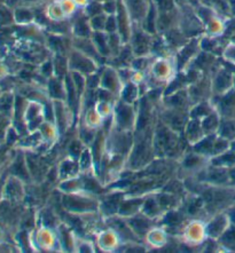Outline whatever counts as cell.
Segmentation results:
<instances>
[{
    "mask_svg": "<svg viewBox=\"0 0 235 253\" xmlns=\"http://www.w3.org/2000/svg\"><path fill=\"white\" fill-rule=\"evenodd\" d=\"M153 41L154 35H150L149 32L143 30L140 24L135 23L131 39H130L129 42L135 56L149 55L151 50V45H153Z\"/></svg>",
    "mask_w": 235,
    "mask_h": 253,
    "instance_id": "obj_1",
    "label": "cell"
},
{
    "mask_svg": "<svg viewBox=\"0 0 235 253\" xmlns=\"http://www.w3.org/2000/svg\"><path fill=\"white\" fill-rule=\"evenodd\" d=\"M68 63H69L70 71L81 72L85 76L94 75L97 70V62L91 56L86 55L81 50L72 47L68 54Z\"/></svg>",
    "mask_w": 235,
    "mask_h": 253,
    "instance_id": "obj_2",
    "label": "cell"
},
{
    "mask_svg": "<svg viewBox=\"0 0 235 253\" xmlns=\"http://www.w3.org/2000/svg\"><path fill=\"white\" fill-rule=\"evenodd\" d=\"M129 9L133 23L140 24L149 9L150 0H123Z\"/></svg>",
    "mask_w": 235,
    "mask_h": 253,
    "instance_id": "obj_3",
    "label": "cell"
},
{
    "mask_svg": "<svg viewBox=\"0 0 235 253\" xmlns=\"http://www.w3.org/2000/svg\"><path fill=\"white\" fill-rule=\"evenodd\" d=\"M71 32L74 37H91L93 32L91 23H90V17L86 15L84 9L71 23Z\"/></svg>",
    "mask_w": 235,
    "mask_h": 253,
    "instance_id": "obj_4",
    "label": "cell"
},
{
    "mask_svg": "<svg viewBox=\"0 0 235 253\" xmlns=\"http://www.w3.org/2000/svg\"><path fill=\"white\" fill-rule=\"evenodd\" d=\"M91 39L94 46L103 59L111 57V52L109 47V34L106 31H93Z\"/></svg>",
    "mask_w": 235,
    "mask_h": 253,
    "instance_id": "obj_5",
    "label": "cell"
},
{
    "mask_svg": "<svg viewBox=\"0 0 235 253\" xmlns=\"http://www.w3.org/2000/svg\"><path fill=\"white\" fill-rule=\"evenodd\" d=\"M157 17H158V10L153 2L150 1L149 9L142 20V22L140 23L143 30L149 32L150 35H157Z\"/></svg>",
    "mask_w": 235,
    "mask_h": 253,
    "instance_id": "obj_6",
    "label": "cell"
},
{
    "mask_svg": "<svg viewBox=\"0 0 235 253\" xmlns=\"http://www.w3.org/2000/svg\"><path fill=\"white\" fill-rule=\"evenodd\" d=\"M108 15L106 13L99 14L93 17H90V23H91L92 31H104L106 30V23H107Z\"/></svg>",
    "mask_w": 235,
    "mask_h": 253,
    "instance_id": "obj_7",
    "label": "cell"
},
{
    "mask_svg": "<svg viewBox=\"0 0 235 253\" xmlns=\"http://www.w3.org/2000/svg\"><path fill=\"white\" fill-rule=\"evenodd\" d=\"M84 12L89 17H93L95 15H99V14H102L103 12V5L101 1H97V0H90V2L86 5Z\"/></svg>",
    "mask_w": 235,
    "mask_h": 253,
    "instance_id": "obj_8",
    "label": "cell"
},
{
    "mask_svg": "<svg viewBox=\"0 0 235 253\" xmlns=\"http://www.w3.org/2000/svg\"><path fill=\"white\" fill-rule=\"evenodd\" d=\"M150 1L154 3L158 12H171L178 8L176 0H150Z\"/></svg>",
    "mask_w": 235,
    "mask_h": 253,
    "instance_id": "obj_9",
    "label": "cell"
},
{
    "mask_svg": "<svg viewBox=\"0 0 235 253\" xmlns=\"http://www.w3.org/2000/svg\"><path fill=\"white\" fill-rule=\"evenodd\" d=\"M36 19V13L29 8L16 9V21L21 23H30Z\"/></svg>",
    "mask_w": 235,
    "mask_h": 253,
    "instance_id": "obj_10",
    "label": "cell"
},
{
    "mask_svg": "<svg viewBox=\"0 0 235 253\" xmlns=\"http://www.w3.org/2000/svg\"><path fill=\"white\" fill-rule=\"evenodd\" d=\"M107 34H115V32H118V24H117V19L116 15L113 14V15H108L107 17V23H106V30Z\"/></svg>",
    "mask_w": 235,
    "mask_h": 253,
    "instance_id": "obj_11",
    "label": "cell"
},
{
    "mask_svg": "<svg viewBox=\"0 0 235 253\" xmlns=\"http://www.w3.org/2000/svg\"><path fill=\"white\" fill-rule=\"evenodd\" d=\"M132 225L135 227L136 231H138L139 234H142V233H146L147 229L149 228L150 223L146 219H136L133 220Z\"/></svg>",
    "mask_w": 235,
    "mask_h": 253,
    "instance_id": "obj_12",
    "label": "cell"
},
{
    "mask_svg": "<svg viewBox=\"0 0 235 253\" xmlns=\"http://www.w3.org/2000/svg\"><path fill=\"white\" fill-rule=\"evenodd\" d=\"M156 211V202L155 200H148L146 202V205H144V213L147 212V214H150Z\"/></svg>",
    "mask_w": 235,
    "mask_h": 253,
    "instance_id": "obj_13",
    "label": "cell"
},
{
    "mask_svg": "<svg viewBox=\"0 0 235 253\" xmlns=\"http://www.w3.org/2000/svg\"><path fill=\"white\" fill-rule=\"evenodd\" d=\"M185 1L189 3V5H191L193 7H197L198 5H200V0H185Z\"/></svg>",
    "mask_w": 235,
    "mask_h": 253,
    "instance_id": "obj_14",
    "label": "cell"
},
{
    "mask_svg": "<svg viewBox=\"0 0 235 253\" xmlns=\"http://www.w3.org/2000/svg\"><path fill=\"white\" fill-rule=\"evenodd\" d=\"M25 2H29V3H31V2H34V3H42V2H45V1H47V0H24Z\"/></svg>",
    "mask_w": 235,
    "mask_h": 253,
    "instance_id": "obj_15",
    "label": "cell"
},
{
    "mask_svg": "<svg viewBox=\"0 0 235 253\" xmlns=\"http://www.w3.org/2000/svg\"><path fill=\"white\" fill-rule=\"evenodd\" d=\"M97 1H101V2H103V1H106V0H97Z\"/></svg>",
    "mask_w": 235,
    "mask_h": 253,
    "instance_id": "obj_16",
    "label": "cell"
}]
</instances>
